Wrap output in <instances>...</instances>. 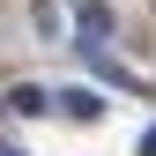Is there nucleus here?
I'll return each instance as SVG.
<instances>
[{
	"label": "nucleus",
	"mask_w": 156,
	"mask_h": 156,
	"mask_svg": "<svg viewBox=\"0 0 156 156\" xmlns=\"http://www.w3.org/2000/svg\"><path fill=\"white\" fill-rule=\"evenodd\" d=\"M8 104H15V112H52V97H45V89H30V82H23V89H15V97H8Z\"/></svg>",
	"instance_id": "7ed1b4c3"
},
{
	"label": "nucleus",
	"mask_w": 156,
	"mask_h": 156,
	"mask_svg": "<svg viewBox=\"0 0 156 156\" xmlns=\"http://www.w3.org/2000/svg\"><path fill=\"white\" fill-rule=\"evenodd\" d=\"M141 156H156V126H149V134H141Z\"/></svg>",
	"instance_id": "20e7f679"
},
{
	"label": "nucleus",
	"mask_w": 156,
	"mask_h": 156,
	"mask_svg": "<svg viewBox=\"0 0 156 156\" xmlns=\"http://www.w3.org/2000/svg\"><path fill=\"white\" fill-rule=\"evenodd\" d=\"M60 112H74V119H104V97H89V89H67V97H60Z\"/></svg>",
	"instance_id": "f03ea898"
},
{
	"label": "nucleus",
	"mask_w": 156,
	"mask_h": 156,
	"mask_svg": "<svg viewBox=\"0 0 156 156\" xmlns=\"http://www.w3.org/2000/svg\"><path fill=\"white\" fill-rule=\"evenodd\" d=\"M74 23H82V52H97V45L112 37V15L97 8V0H82V8H74Z\"/></svg>",
	"instance_id": "f257e3e1"
},
{
	"label": "nucleus",
	"mask_w": 156,
	"mask_h": 156,
	"mask_svg": "<svg viewBox=\"0 0 156 156\" xmlns=\"http://www.w3.org/2000/svg\"><path fill=\"white\" fill-rule=\"evenodd\" d=\"M0 156H15V149H0Z\"/></svg>",
	"instance_id": "39448f33"
}]
</instances>
